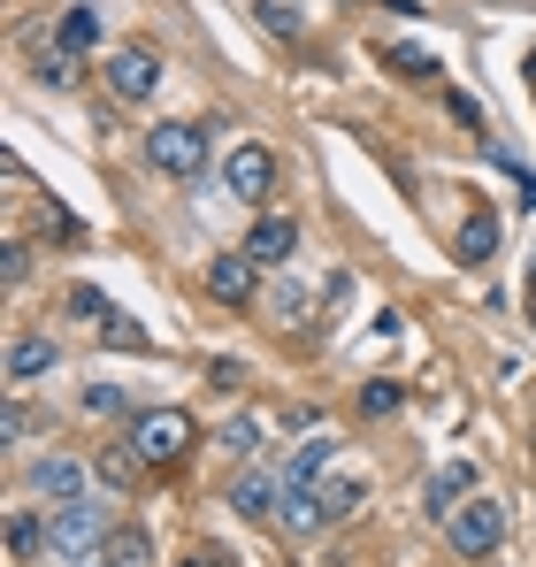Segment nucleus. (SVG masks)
<instances>
[{
    "label": "nucleus",
    "mask_w": 536,
    "mask_h": 567,
    "mask_svg": "<svg viewBox=\"0 0 536 567\" xmlns=\"http://www.w3.org/2000/svg\"><path fill=\"white\" fill-rule=\"evenodd\" d=\"M529 93H536V54H529Z\"/></svg>",
    "instance_id": "32"
},
{
    "label": "nucleus",
    "mask_w": 536,
    "mask_h": 567,
    "mask_svg": "<svg viewBox=\"0 0 536 567\" xmlns=\"http://www.w3.org/2000/svg\"><path fill=\"white\" fill-rule=\"evenodd\" d=\"M445 537H452V553H467V560L498 553V545H506V506H498L491 491H475V498L445 522Z\"/></svg>",
    "instance_id": "3"
},
{
    "label": "nucleus",
    "mask_w": 536,
    "mask_h": 567,
    "mask_svg": "<svg viewBox=\"0 0 536 567\" xmlns=\"http://www.w3.org/2000/svg\"><path fill=\"white\" fill-rule=\"evenodd\" d=\"M31 491L54 498V506H78V498H85V468H78L70 453H39V461H31Z\"/></svg>",
    "instance_id": "9"
},
{
    "label": "nucleus",
    "mask_w": 536,
    "mask_h": 567,
    "mask_svg": "<svg viewBox=\"0 0 536 567\" xmlns=\"http://www.w3.org/2000/svg\"><path fill=\"white\" fill-rule=\"evenodd\" d=\"M0 261H8V269H0V277H8V284H23V277H31V246H8Z\"/></svg>",
    "instance_id": "28"
},
{
    "label": "nucleus",
    "mask_w": 536,
    "mask_h": 567,
    "mask_svg": "<svg viewBox=\"0 0 536 567\" xmlns=\"http://www.w3.org/2000/svg\"><path fill=\"white\" fill-rule=\"evenodd\" d=\"M92 567H107V560H92Z\"/></svg>",
    "instance_id": "33"
},
{
    "label": "nucleus",
    "mask_w": 536,
    "mask_h": 567,
    "mask_svg": "<svg viewBox=\"0 0 536 567\" xmlns=\"http://www.w3.org/2000/svg\"><path fill=\"white\" fill-rule=\"evenodd\" d=\"M475 491H483L475 461H445V468L422 483V514H430V522H452V514H460V506H467Z\"/></svg>",
    "instance_id": "7"
},
{
    "label": "nucleus",
    "mask_w": 536,
    "mask_h": 567,
    "mask_svg": "<svg viewBox=\"0 0 536 567\" xmlns=\"http://www.w3.org/2000/svg\"><path fill=\"white\" fill-rule=\"evenodd\" d=\"M276 522H284L291 537H315V529H330V506H322V491H315V483H284Z\"/></svg>",
    "instance_id": "10"
},
{
    "label": "nucleus",
    "mask_w": 536,
    "mask_h": 567,
    "mask_svg": "<svg viewBox=\"0 0 536 567\" xmlns=\"http://www.w3.org/2000/svg\"><path fill=\"white\" fill-rule=\"evenodd\" d=\"M92 39H100V8H70V16H62V39H54V47H70V54H85Z\"/></svg>",
    "instance_id": "20"
},
{
    "label": "nucleus",
    "mask_w": 536,
    "mask_h": 567,
    "mask_svg": "<svg viewBox=\"0 0 536 567\" xmlns=\"http://www.w3.org/2000/svg\"><path fill=\"white\" fill-rule=\"evenodd\" d=\"M100 346H123V353H146V330H138L131 315H107V322H100Z\"/></svg>",
    "instance_id": "21"
},
{
    "label": "nucleus",
    "mask_w": 536,
    "mask_h": 567,
    "mask_svg": "<svg viewBox=\"0 0 536 567\" xmlns=\"http://www.w3.org/2000/svg\"><path fill=\"white\" fill-rule=\"evenodd\" d=\"M85 406H92V414H123V391H107V383H92V391H85Z\"/></svg>",
    "instance_id": "29"
},
{
    "label": "nucleus",
    "mask_w": 536,
    "mask_h": 567,
    "mask_svg": "<svg viewBox=\"0 0 536 567\" xmlns=\"http://www.w3.org/2000/svg\"><path fill=\"white\" fill-rule=\"evenodd\" d=\"M131 453H138L146 468H177L184 453H192V414H184V406L138 414V422H131Z\"/></svg>",
    "instance_id": "2"
},
{
    "label": "nucleus",
    "mask_w": 536,
    "mask_h": 567,
    "mask_svg": "<svg viewBox=\"0 0 536 567\" xmlns=\"http://www.w3.org/2000/svg\"><path fill=\"white\" fill-rule=\"evenodd\" d=\"M107 506H92V498H78V506H54L47 514V560L62 567H85L92 553H107Z\"/></svg>",
    "instance_id": "1"
},
{
    "label": "nucleus",
    "mask_w": 536,
    "mask_h": 567,
    "mask_svg": "<svg viewBox=\"0 0 536 567\" xmlns=\"http://www.w3.org/2000/svg\"><path fill=\"white\" fill-rule=\"evenodd\" d=\"M146 162L162 177H199L207 169V131L199 123H154L146 131Z\"/></svg>",
    "instance_id": "4"
},
{
    "label": "nucleus",
    "mask_w": 536,
    "mask_h": 567,
    "mask_svg": "<svg viewBox=\"0 0 536 567\" xmlns=\"http://www.w3.org/2000/svg\"><path fill=\"white\" fill-rule=\"evenodd\" d=\"M154 85H162V47L123 39V47L107 54V93H115V100H146Z\"/></svg>",
    "instance_id": "6"
},
{
    "label": "nucleus",
    "mask_w": 536,
    "mask_h": 567,
    "mask_svg": "<svg viewBox=\"0 0 536 567\" xmlns=\"http://www.w3.org/2000/svg\"><path fill=\"white\" fill-rule=\"evenodd\" d=\"M100 560H107V567H154V537H146V529H131V522H115Z\"/></svg>",
    "instance_id": "16"
},
{
    "label": "nucleus",
    "mask_w": 536,
    "mask_h": 567,
    "mask_svg": "<svg viewBox=\"0 0 536 567\" xmlns=\"http://www.w3.org/2000/svg\"><path fill=\"white\" fill-rule=\"evenodd\" d=\"M177 567H223V560H177Z\"/></svg>",
    "instance_id": "31"
},
{
    "label": "nucleus",
    "mask_w": 536,
    "mask_h": 567,
    "mask_svg": "<svg viewBox=\"0 0 536 567\" xmlns=\"http://www.w3.org/2000/svg\"><path fill=\"white\" fill-rule=\"evenodd\" d=\"M315 491H322V506H330V522H353L360 506H368V475H322Z\"/></svg>",
    "instance_id": "15"
},
{
    "label": "nucleus",
    "mask_w": 536,
    "mask_h": 567,
    "mask_svg": "<svg viewBox=\"0 0 536 567\" xmlns=\"http://www.w3.org/2000/svg\"><path fill=\"white\" fill-rule=\"evenodd\" d=\"M491 254H498V215H491V207H475V215L460 223V261H467V269H483Z\"/></svg>",
    "instance_id": "14"
},
{
    "label": "nucleus",
    "mask_w": 536,
    "mask_h": 567,
    "mask_svg": "<svg viewBox=\"0 0 536 567\" xmlns=\"http://www.w3.org/2000/svg\"><path fill=\"white\" fill-rule=\"evenodd\" d=\"M223 453L254 461V453H261V422H246V414H238V422H223Z\"/></svg>",
    "instance_id": "22"
},
{
    "label": "nucleus",
    "mask_w": 536,
    "mask_h": 567,
    "mask_svg": "<svg viewBox=\"0 0 536 567\" xmlns=\"http://www.w3.org/2000/svg\"><path fill=\"white\" fill-rule=\"evenodd\" d=\"M268 498H284V491H276V475H261V468L230 483V506H238L246 522H261V514H268Z\"/></svg>",
    "instance_id": "17"
},
{
    "label": "nucleus",
    "mask_w": 536,
    "mask_h": 567,
    "mask_svg": "<svg viewBox=\"0 0 536 567\" xmlns=\"http://www.w3.org/2000/svg\"><path fill=\"white\" fill-rule=\"evenodd\" d=\"M39 78H47V85H78V54H70V47H47V54H39Z\"/></svg>",
    "instance_id": "23"
},
{
    "label": "nucleus",
    "mask_w": 536,
    "mask_h": 567,
    "mask_svg": "<svg viewBox=\"0 0 536 567\" xmlns=\"http://www.w3.org/2000/svg\"><path fill=\"white\" fill-rule=\"evenodd\" d=\"M0 422H8V437H31V430H39V406H23V399H8V414H0Z\"/></svg>",
    "instance_id": "26"
},
{
    "label": "nucleus",
    "mask_w": 536,
    "mask_h": 567,
    "mask_svg": "<svg viewBox=\"0 0 536 567\" xmlns=\"http://www.w3.org/2000/svg\"><path fill=\"white\" fill-rule=\"evenodd\" d=\"M254 269H284L291 254H299V223H284V215H261L254 230H246V246H238Z\"/></svg>",
    "instance_id": "8"
},
{
    "label": "nucleus",
    "mask_w": 536,
    "mask_h": 567,
    "mask_svg": "<svg viewBox=\"0 0 536 567\" xmlns=\"http://www.w3.org/2000/svg\"><path fill=\"white\" fill-rule=\"evenodd\" d=\"M522 307H529V322H536V254H529V284H522Z\"/></svg>",
    "instance_id": "30"
},
{
    "label": "nucleus",
    "mask_w": 536,
    "mask_h": 567,
    "mask_svg": "<svg viewBox=\"0 0 536 567\" xmlns=\"http://www.w3.org/2000/svg\"><path fill=\"white\" fill-rule=\"evenodd\" d=\"M261 23H268V31H276V39H291V31H299V16H291L284 0H261Z\"/></svg>",
    "instance_id": "27"
},
{
    "label": "nucleus",
    "mask_w": 536,
    "mask_h": 567,
    "mask_svg": "<svg viewBox=\"0 0 536 567\" xmlns=\"http://www.w3.org/2000/svg\"><path fill=\"white\" fill-rule=\"evenodd\" d=\"M62 307H70V315H92V322H107V315H115V307H107L92 284H70V291H62Z\"/></svg>",
    "instance_id": "24"
},
{
    "label": "nucleus",
    "mask_w": 536,
    "mask_h": 567,
    "mask_svg": "<svg viewBox=\"0 0 536 567\" xmlns=\"http://www.w3.org/2000/svg\"><path fill=\"white\" fill-rule=\"evenodd\" d=\"M92 468H100V483H115V491H123V483H138L146 461H138V453H131V437H123V445H100V461H92Z\"/></svg>",
    "instance_id": "18"
},
{
    "label": "nucleus",
    "mask_w": 536,
    "mask_h": 567,
    "mask_svg": "<svg viewBox=\"0 0 536 567\" xmlns=\"http://www.w3.org/2000/svg\"><path fill=\"white\" fill-rule=\"evenodd\" d=\"M223 192L246 199V207H261L268 192H276V154H268L261 138H238V146H230V162H223Z\"/></svg>",
    "instance_id": "5"
},
{
    "label": "nucleus",
    "mask_w": 536,
    "mask_h": 567,
    "mask_svg": "<svg viewBox=\"0 0 536 567\" xmlns=\"http://www.w3.org/2000/svg\"><path fill=\"white\" fill-rule=\"evenodd\" d=\"M39 545H47V522H39L31 506H16V514H8V553H16V560H31Z\"/></svg>",
    "instance_id": "19"
},
{
    "label": "nucleus",
    "mask_w": 536,
    "mask_h": 567,
    "mask_svg": "<svg viewBox=\"0 0 536 567\" xmlns=\"http://www.w3.org/2000/svg\"><path fill=\"white\" fill-rule=\"evenodd\" d=\"M254 277H261V269H254L246 254H223V261H207V291H215L223 307H246V299H254Z\"/></svg>",
    "instance_id": "11"
},
{
    "label": "nucleus",
    "mask_w": 536,
    "mask_h": 567,
    "mask_svg": "<svg viewBox=\"0 0 536 567\" xmlns=\"http://www.w3.org/2000/svg\"><path fill=\"white\" fill-rule=\"evenodd\" d=\"M62 353H54V338H39V330H23L16 346H8V383H39L47 369H54Z\"/></svg>",
    "instance_id": "12"
},
{
    "label": "nucleus",
    "mask_w": 536,
    "mask_h": 567,
    "mask_svg": "<svg viewBox=\"0 0 536 567\" xmlns=\"http://www.w3.org/2000/svg\"><path fill=\"white\" fill-rule=\"evenodd\" d=\"M307 307H315L307 284H276V315H284V322H307Z\"/></svg>",
    "instance_id": "25"
},
{
    "label": "nucleus",
    "mask_w": 536,
    "mask_h": 567,
    "mask_svg": "<svg viewBox=\"0 0 536 567\" xmlns=\"http://www.w3.org/2000/svg\"><path fill=\"white\" fill-rule=\"evenodd\" d=\"M330 461H338V437H322V430H315L307 445H291V453H284V483H322Z\"/></svg>",
    "instance_id": "13"
}]
</instances>
